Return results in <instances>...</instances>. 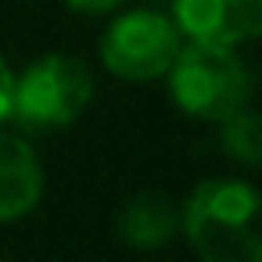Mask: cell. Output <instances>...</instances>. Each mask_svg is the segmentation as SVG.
<instances>
[{
	"label": "cell",
	"mask_w": 262,
	"mask_h": 262,
	"mask_svg": "<svg viewBox=\"0 0 262 262\" xmlns=\"http://www.w3.org/2000/svg\"><path fill=\"white\" fill-rule=\"evenodd\" d=\"M180 51V29L158 11H129L101 36V61L112 76L129 83L162 79Z\"/></svg>",
	"instance_id": "obj_4"
},
{
	"label": "cell",
	"mask_w": 262,
	"mask_h": 262,
	"mask_svg": "<svg viewBox=\"0 0 262 262\" xmlns=\"http://www.w3.org/2000/svg\"><path fill=\"white\" fill-rule=\"evenodd\" d=\"M258 194L244 180H205L180 208V230L201 262H262Z\"/></svg>",
	"instance_id": "obj_1"
},
{
	"label": "cell",
	"mask_w": 262,
	"mask_h": 262,
	"mask_svg": "<svg viewBox=\"0 0 262 262\" xmlns=\"http://www.w3.org/2000/svg\"><path fill=\"white\" fill-rule=\"evenodd\" d=\"M180 230V208L165 194H137L119 212V233L129 248L155 251L165 248Z\"/></svg>",
	"instance_id": "obj_7"
},
{
	"label": "cell",
	"mask_w": 262,
	"mask_h": 262,
	"mask_svg": "<svg viewBox=\"0 0 262 262\" xmlns=\"http://www.w3.org/2000/svg\"><path fill=\"white\" fill-rule=\"evenodd\" d=\"M94 97L90 69L72 54H47L33 61L11 83V112L26 129H61L72 126Z\"/></svg>",
	"instance_id": "obj_3"
},
{
	"label": "cell",
	"mask_w": 262,
	"mask_h": 262,
	"mask_svg": "<svg viewBox=\"0 0 262 262\" xmlns=\"http://www.w3.org/2000/svg\"><path fill=\"white\" fill-rule=\"evenodd\" d=\"M65 4L79 15H104V11L119 8V0H65Z\"/></svg>",
	"instance_id": "obj_10"
},
{
	"label": "cell",
	"mask_w": 262,
	"mask_h": 262,
	"mask_svg": "<svg viewBox=\"0 0 262 262\" xmlns=\"http://www.w3.org/2000/svg\"><path fill=\"white\" fill-rule=\"evenodd\" d=\"M219 140L237 162L258 165V158H262V119L251 108H241V112L226 115L223 126H219Z\"/></svg>",
	"instance_id": "obj_8"
},
{
	"label": "cell",
	"mask_w": 262,
	"mask_h": 262,
	"mask_svg": "<svg viewBox=\"0 0 262 262\" xmlns=\"http://www.w3.org/2000/svg\"><path fill=\"white\" fill-rule=\"evenodd\" d=\"M176 29L205 43H248L262 29V0H172Z\"/></svg>",
	"instance_id": "obj_5"
},
{
	"label": "cell",
	"mask_w": 262,
	"mask_h": 262,
	"mask_svg": "<svg viewBox=\"0 0 262 262\" xmlns=\"http://www.w3.org/2000/svg\"><path fill=\"white\" fill-rule=\"evenodd\" d=\"M11 83H15V76H11L8 61L0 58V122H4L8 112H11Z\"/></svg>",
	"instance_id": "obj_9"
},
{
	"label": "cell",
	"mask_w": 262,
	"mask_h": 262,
	"mask_svg": "<svg viewBox=\"0 0 262 262\" xmlns=\"http://www.w3.org/2000/svg\"><path fill=\"white\" fill-rule=\"evenodd\" d=\"M165 76L172 101L194 119L223 122L251 101V72L226 43H180Z\"/></svg>",
	"instance_id": "obj_2"
},
{
	"label": "cell",
	"mask_w": 262,
	"mask_h": 262,
	"mask_svg": "<svg viewBox=\"0 0 262 262\" xmlns=\"http://www.w3.org/2000/svg\"><path fill=\"white\" fill-rule=\"evenodd\" d=\"M40 194H43V169L33 147L15 133H0V223L29 215Z\"/></svg>",
	"instance_id": "obj_6"
}]
</instances>
